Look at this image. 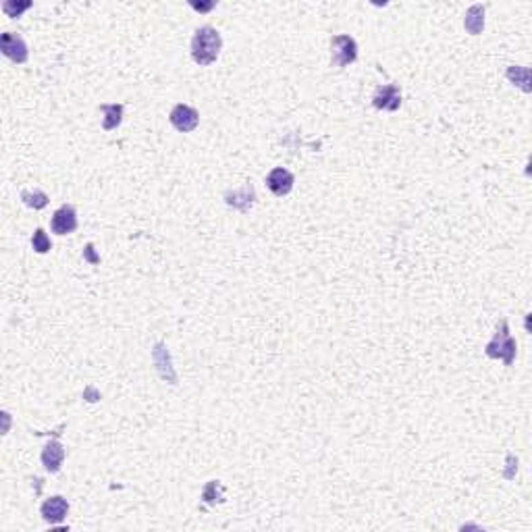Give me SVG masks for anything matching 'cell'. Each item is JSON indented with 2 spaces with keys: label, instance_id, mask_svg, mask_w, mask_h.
<instances>
[{
  "label": "cell",
  "instance_id": "cell-1",
  "mask_svg": "<svg viewBox=\"0 0 532 532\" xmlns=\"http://www.w3.org/2000/svg\"><path fill=\"white\" fill-rule=\"evenodd\" d=\"M220 48H222V38L214 27L204 25V27L196 30L194 40H192V56L200 67L212 65L218 58Z\"/></svg>",
  "mask_w": 532,
  "mask_h": 532
},
{
  "label": "cell",
  "instance_id": "cell-6",
  "mask_svg": "<svg viewBox=\"0 0 532 532\" xmlns=\"http://www.w3.org/2000/svg\"><path fill=\"white\" fill-rule=\"evenodd\" d=\"M372 104H374V108H378V111L395 113V111L402 106V92H400V88L393 86V84L376 88V92H374V96H372Z\"/></svg>",
  "mask_w": 532,
  "mask_h": 532
},
{
  "label": "cell",
  "instance_id": "cell-14",
  "mask_svg": "<svg viewBox=\"0 0 532 532\" xmlns=\"http://www.w3.org/2000/svg\"><path fill=\"white\" fill-rule=\"evenodd\" d=\"M100 111L104 113V121H102V127L106 131H113L121 125L123 121V104H102Z\"/></svg>",
  "mask_w": 532,
  "mask_h": 532
},
{
  "label": "cell",
  "instance_id": "cell-13",
  "mask_svg": "<svg viewBox=\"0 0 532 532\" xmlns=\"http://www.w3.org/2000/svg\"><path fill=\"white\" fill-rule=\"evenodd\" d=\"M464 25H466V30H468L472 36H478V34L483 32V27H485V7H483V5L470 7V11L466 13Z\"/></svg>",
  "mask_w": 532,
  "mask_h": 532
},
{
  "label": "cell",
  "instance_id": "cell-8",
  "mask_svg": "<svg viewBox=\"0 0 532 532\" xmlns=\"http://www.w3.org/2000/svg\"><path fill=\"white\" fill-rule=\"evenodd\" d=\"M293 183H295L293 175H291L287 169H283V167H277V169H273V171L266 175V187H268L275 196H279V198L287 196V194L293 189Z\"/></svg>",
  "mask_w": 532,
  "mask_h": 532
},
{
  "label": "cell",
  "instance_id": "cell-10",
  "mask_svg": "<svg viewBox=\"0 0 532 532\" xmlns=\"http://www.w3.org/2000/svg\"><path fill=\"white\" fill-rule=\"evenodd\" d=\"M254 200H256V192H254V185L248 183L244 185L240 192H227L224 194V202L238 208L240 212H248L252 206H254Z\"/></svg>",
  "mask_w": 532,
  "mask_h": 532
},
{
  "label": "cell",
  "instance_id": "cell-18",
  "mask_svg": "<svg viewBox=\"0 0 532 532\" xmlns=\"http://www.w3.org/2000/svg\"><path fill=\"white\" fill-rule=\"evenodd\" d=\"M32 7V3H19V5H15V3H5L3 5V9H5V13L9 15V17H19L25 9H30Z\"/></svg>",
  "mask_w": 532,
  "mask_h": 532
},
{
  "label": "cell",
  "instance_id": "cell-15",
  "mask_svg": "<svg viewBox=\"0 0 532 532\" xmlns=\"http://www.w3.org/2000/svg\"><path fill=\"white\" fill-rule=\"evenodd\" d=\"M507 80L513 82V86H518L522 92H530V71L526 67H518V65H511L507 69Z\"/></svg>",
  "mask_w": 532,
  "mask_h": 532
},
{
  "label": "cell",
  "instance_id": "cell-11",
  "mask_svg": "<svg viewBox=\"0 0 532 532\" xmlns=\"http://www.w3.org/2000/svg\"><path fill=\"white\" fill-rule=\"evenodd\" d=\"M65 460V447L60 445V441H50L46 443L44 451H42V464L48 472H58Z\"/></svg>",
  "mask_w": 532,
  "mask_h": 532
},
{
  "label": "cell",
  "instance_id": "cell-19",
  "mask_svg": "<svg viewBox=\"0 0 532 532\" xmlns=\"http://www.w3.org/2000/svg\"><path fill=\"white\" fill-rule=\"evenodd\" d=\"M192 7H194V9H198V11H208V9H212V3H208V5H198V3H192Z\"/></svg>",
  "mask_w": 532,
  "mask_h": 532
},
{
  "label": "cell",
  "instance_id": "cell-16",
  "mask_svg": "<svg viewBox=\"0 0 532 532\" xmlns=\"http://www.w3.org/2000/svg\"><path fill=\"white\" fill-rule=\"evenodd\" d=\"M21 198H23V202H25L30 208H34V210H42V208H46V204H48V196H46L44 192H40V189H36V192H23Z\"/></svg>",
  "mask_w": 532,
  "mask_h": 532
},
{
  "label": "cell",
  "instance_id": "cell-9",
  "mask_svg": "<svg viewBox=\"0 0 532 532\" xmlns=\"http://www.w3.org/2000/svg\"><path fill=\"white\" fill-rule=\"evenodd\" d=\"M42 518L48 522V524H58V522H62L65 518H67V513H69V501L65 499V497H60V495H56V497H50V499H46L44 503H42Z\"/></svg>",
  "mask_w": 532,
  "mask_h": 532
},
{
  "label": "cell",
  "instance_id": "cell-4",
  "mask_svg": "<svg viewBox=\"0 0 532 532\" xmlns=\"http://www.w3.org/2000/svg\"><path fill=\"white\" fill-rule=\"evenodd\" d=\"M0 50L7 58H11L13 62H25L27 60V44L19 34L13 32H5L0 36Z\"/></svg>",
  "mask_w": 532,
  "mask_h": 532
},
{
  "label": "cell",
  "instance_id": "cell-3",
  "mask_svg": "<svg viewBox=\"0 0 532 532\" xmlns=\"http://www.w3.org/2000/svg\"><path fill=\"white\" fill-rule=\"evenodd\" d=\"M356 58H358V44L354 38L341 34L331 40V65L333 67L351 65Z\"/></svg>",
  "mask_w": 532,
  "mask_h": 532
},
{
  "label": "cell",
  "instance_id": "cell-2",
  "mask_svg": "<svg viewBox=\"0 0 532 532\" xmlns=\"http://www.w3.org/2000/svg\"><path fill=\"white\" fill-rule=\"evenodd\" d=\"M516 339L511 337L509 333V325L507 321H501L499 327H497V333L495 337L491 339V343L485 347L487 356L489 358H495V360H503L505 366H511L513 364V358H516Z\"/></svg>",
  "mask_w": 532,
  "mask_h": 532
},
{
  "label": "cell",
  "instance_id": "cell-12",
  "mask_svg": "<svg viewBox=\"0 0 532 532\" xmlns=\"http://www.w3.org/2000/svg\"><path fill=\"white\" fill-rule=\"evenodd\" d=\"M152 356H154V364L159 366L161 376L165 378V381H169L171 385H175V383H177V374H175V370H173V366H171V356H169V351H167V345H165V343H157L154 351H152Z\"/></svg>",
  "mask_w": 532,
  "mask_h": 532
},
{
  "label": "cell",
  "instance_id": "cell-5",
  "mask_svg": "<svg viewBox=\"0 0 532 532\" xmlns=\"http://www.w3.org/2000/svg\"><path fill=\"white\" fill-rule=\"evenodd\" d=\"M169 121H171V125H173L177 131H181V133H189V131H194V129L198 127V123H200V115H198V111H196L194 106L177 104V106L171 111Z\"/></svg>",
  "mask_w": 532,
  "mask_h": 532
},
{
  "label": "cell",
  "instance_id": "cell-17",
  "mask_svg": "<svg viewBox=\"0 0 532 532\" xmlns=\"http://www.w3.org/2000/svg\"><path fill=\"white\" fill-rule=\"evenodd\" d=\"M32 246H34V250H36L38 254H46V252H50V248H52L50 238L44 233V229H36V233H34V238H32Z\"/></svg>",
  "mask_w": 532,
  "mask_h": 532
},
{
  "label": "cell",
  "instance_id": "cell-7",
  "mask_svg": "<svg viewBox=\"0 0 532 532\" xmlns=\"http://www.w3.org/2000/svg\"><path fill=\"white\" fill-rule=\"evenodd\" d=\"M78 229V212L73 206H60L52 216V231L56 235H69Z\"/></svg>",
  "mask_w": 532,
  "mask_h": 532
}]
</instances>
